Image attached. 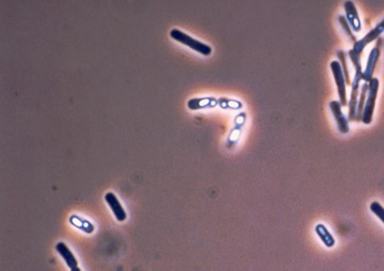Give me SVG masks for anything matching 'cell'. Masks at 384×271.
<instances>
[{"label":"cell","mask_w":384,"mask_h":271,"mask_svg":"<svg viewBox=\"0 0 384 271\" xmlns=\"http://www.w3.org/2000/svg\"><path fill=\"white\" fill-rule=\"evenodd\" d=\"M378 91H379V79L373 77L368 82L367 98H366V102H365V108H364L363 117H362V122L366 125L372 122V117H373L374 106H376Z\"/></svg>","instance_id":"6da1fadb"},{"label":"cell","mask_w":384,"mask_h":271,"mask_svg":"<svg viewBox=\"0 0 384 271\" xmlns=\"http://www.w3.org/2000/svg\"><path fill=\"white\" fill-rule=\"evenodd\" d=\"M170 36L172 37L173 40L180 42L186 46H188V47H190L192 50H194L196 52H200L201 55L209 56L212 51L210 46L193 39V37H191L190 35L186 34L185 32H183L179 29H172L170 31Z\"/></svg>","instance_id":"7a4b0ae2"},{"label":"cell","mask_w":384,"mask_h":271,"mask_svg":"<svg viewBox=\"0 0 384 271\" xmlns=\"http://www.w3.org/2000/svg\"><path fill=\"white\" fill-rule=\"evenodd\" d=\"M355 69V75H354V79L352 81L351 85V95H350V100L348 104V121L352 122V121H355V117H357V107H358V100H359V93L361 90V81L363 80V71H362V65H358V67H354Z\"/></svg>","instance_id":"3957f363"},{"label":"cell","mask_w":384,"mask_h":271,"mask_svg":"<svg viewBox=\"0 0 384 271\" xmlns=\"http://www.w3.org/2000/svg\"><path fill=\"white\" fill-rule=\"evenodd\" d=\"M330 68L333 74L334 80L336 82V87L337 91H339V96H340V102L342 107H346L348 105V100H347V91H346V79L344 76V73L342 70V65L339 61H332L330 63Z\"/></svg>","instance_id":"277c9868"},{"label":"cell","mask_w":384,"mask_h":271,"mask_svg":"<svg viewBox=\"0 0 384 271\" xmlns=\"http://www.w3.org/2000/svg\"><path fill=\"white\" fill-rule=\"evenodd\" d=\"M382 43H383V39L382 37H379V39L377 40V46H374V47L371 49V51L369 52V57L366 63V69H365V71L363 72V77H362V79L367 83L373 78L372 75L374 73V70H376V65L380 57V52H381L380 48L382 46Z\"/></svg>","instance_id":"5b68a950"},{"label":"cell","mask_w":384,"mask_h":271,"mask_svg":"<svg viewBox=\"0 0 384 271\" xmlns=\"http://www.w3.org/2000/svg\"><path fill=\"white\" fill-rule=\"evenodd\" d=\"M382 32H384V20L381 21L376 27L373 28V29H371L366 35L363 37V39L357 41V43L353 44L352 50L359 55H362L364 48L371 42L378 40L380 35L382 34Z\"/></svg>","instance_id":"8992f818"},{"label":"cell","mask_w":384,"mask_h":271,"mask_svg":"<svg viewBox=\"0 0 384 271\" xmlns=\"http://www.w3.org/2000/svg\"><path fill=\"white\" fill-rule=\"evenodd\" d=\"M330 109L333 117L335 118V121L337 123V127L342 134H348L349 133V121L345 117L342 110V105L340 101L332 100L330 102Z\"/></svg>","instance_id":"52a82bcc"},{"label":"cell","mask_w":384,"mask_h":271,"mask_svg":"<svg viewBox=\"0 0 384 271\" xmlns=\"http://www.w3.org/2000/svg\"><path fill=\"white\" fill-rule=\"evenodd\" d=\"M345 12H346V20H347L349 26L354 32H360L362 29L361 21L359 17V13L357 8H355L353 2H346L344 4Z\"/></svg>","instance_id":"ba28073f"},{"label":"cell","mask_w":384,"mask_h":271,"mask_svg":"<svg viewBox=\"0 0 384 271\" xmlns=\"http://www.w3.org/2000/svg\"><path fill=\"white\" fill-rule=\"evenodd\" d=\"M105 200L108 204V206L112 210V212H114L117 220L120 222L125 221L127 218V213H126L124 207L122 206L120 200L117 198V195L112 192H108L105 195Z\"/></svg>","instance_id":"9c48e42d"},{"label":"cell","mask_w":384,"mask_h":271,"mask_svg":"<svg viewBox=\"0 0 384 271\" xmlns=\"http://www.w3.org/2000/svg\"><path fill=\"white\" fill-rule=\"evenodd\" d=\"M56 250H57V252L60 254V256L64 259L65 264H67V266L70 269L78 267L77 258L75 257V255L73 254V252L70 250V248L67 245L64 244V242H58V244L56 245Z\"/></svg>","instance_id":"30bf717a"},{"label":"cell","mask_w":384,"mask_h":271,"mask_svg":"<svg viewBox=\"0 0 384 271\" xmlns=\"http://www.w3.org/2000/svg\"><path fill=\"white\" fill-rule=\"evenodd\" d=\"M315 232H316L317 236L320 238V240L322 241V244L326 248H333L335 246V239H334L333 235L329 232V230L326 229L324 224H321V223L317 224V226L315 227Z\"/></svg>","instance_id":"8fae6325"},{"label":"cell","mask_w":384,"mask_h":271,"mask_svg":"<svg viewBox=\"0 0 384 271\" xmlns=\"http://www.w3.org/2000/svg\"><path fill=\"white\" fill-rule=\"evenodd\" d=\"M367 93H368V83L365 82L363 83L360 90V96H359L358 107H357V117H355V121H359V122L362 121L365 102H366V98H367Z\"/></svg>","instance_id":"7c38bea8"},{"label":"cell","mask_w":384,"mask_h":271,"mask_svg":"<svg viewBox=\"0 0 384 271\" xmlns=\"http://www.w3.org/2000/svg\"><path fill=\"white\" fill-rule=\"evenodd\" d=\"M217 105V99L212 97H206V98H193L190 99L188 102V107L191 110L202 109L206 107H214Z\"/></svg>","instance_id":"4fadbf2b"},{"label":"cell","mask_w":384,"mask_h":271,"mask_svg":"<svg viewBox=\"0 0 384 271\" xmlns=\"http://www.w3.org/2000/svg\"><path fill=\"white\" fill-rule=\"evenodd\" d=\"M337 58H339V60H340L339 62L342 65V70H343L344 76H345V79H346V83H347V86L351 87L352 82L350 80V75H349V72H348L347 57H346V52L344 50H339V51H337Z\"/></svg>","instance_id":"5bb4252c"},{"label":"cell","mask_w":384,"mask_h":271,"mask_svg":"<svg viewBox=\"0 0 384 271\" xmlns=\"http://www.w3.org/2000/svg\"><path fill=\"white\" fill-rule=\"evenodd\" d=\"M339 22H340L341 27L343 28V30L345 31V33L347 34V36L349 37V40H350L353 44L357 43V41H358V40H357V37H355L354 34L352 33L351 28H350V26H349L347 20H346V17H345L344 15H340V17H339Z\"/></svg>","instance_id":"9a60e30c"},{"label":"cell","mask_w":384,"mask_h":271,"mask_svg":"<svg viewBox=\"0 0 384 271\" xmlns=\"http://www.w3.org/2000/svg\"><path fill=\"white\" fill-rule=\"evenodd\" d=\"M371 212L381 220L382 223H384V207L379 202H372L369 206Z\"/></svg>","instance_id":"2e32d148"},{"label":"cell","mask_w":384,"mask_h":271,"mask_svg":"<svg viewBox=\"0 0 384 271\" xmlns=\"http://www.w3.org/2000/svg\"><path fill=\"white\" fill-rule=\"evenodd\" d=\"M71 271H81V270H80V268H79V267H75V268L71 269Z\"/></svg>","instance_id":"e0dca14e"}]
</instances>
